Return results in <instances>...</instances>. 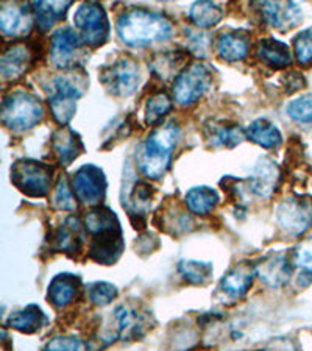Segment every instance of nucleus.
<instances>
[{"instance_id": "41", "label": "nucleus", "mask_w": 312, "mask_h": 351, "mask_svg": "<svg viewBox=\"0 0 312 351\" xmlns=\"http://www.w3.org/2000/svg\"><path fill=\"white\" fill-rule=\"evenodd\" d=\"M208 36L203 35L202 32H191V39H189V47L194 50V53L205 56L209 41L206 39Z\"/></svg>"}, {"instance_id": "33", "label": "nucleus", "mask_w": 312, "mask_h": 351, "mask_svg": "<svg viewBox=\"0 0 312 351\" xmlns=\"http://www.w3.org/2000/svg\"><path fill=\"white\" fill-rule=\"evenodd\" d=\"M178 271L186 281L192 285H206L213 276V265L200 261H181Z\"/></svg>"}, {"instance_id": "1", "label": "nucleus", "mask_w": 312, "mask_h": 351, "mask_svg": "<svg viewBox=\"0 0 312 351\" xmlns=\"http://www.w3.org/2000/svg\"><path fill=\"white\" fill-rule=\"evenodd\" d=\"M117 33L130 47H147L172 36L173 25L166 16L136 8L119 18Z\"/></svg>"}, {"instance_id": "38", "label": "nucleus", "mask_w": 312, "mask_h": 351, "mask_svg": "<svg viewBox=\"0 0 312 351\" xmlns=\"http://www.w3.org/2000/svg\"><path fill=\"white\" fill-rule=\"evenodd\" d=\"M293 50L298 63L308 66L312 63V28L300 32L293 39Z\"/></svg>"}, {"instance_id": "17", "label": "nucleus", "mask_w": 312, "mask_h": 351, "mask_svg": "<svg viewBox=\"0 0 312 351\" xmlns=\"http://www.w3.org/2000/svg\"><path fill=\"white\" fill-rule=\"evenodd\" d=\"M256 276V267L248 263H241L232 267L228 274L224 276L220 287L222 291L232 298H241L248 292L253 285V278Z\"/></svg>"}, {"instance_id": "34", "label": "nucleus", "mask_w": 312, "mask_h": 351, "mask_svg": "<svg viewBox=\"0 0 312 351\" xmlns=\"http://www.w3.org/2000/svg\"><path fill=\"white\" fill-rule=\"evenodd\" d=\"M172 110V100L166 93H158L152 95L145 106V122L149 125H156Z\"/></svg>"}, {"instance_id": "11", "label": "nucleus", "mask_w": 312, "mask_h": 351, "mask_svg": "<svg viewBox=\"0 0 312 351\" xmlns=\"http://www.w3.org/2000/svg\"><path fill=\"white\" fill-rule=\"evenodd\" d=\"M115 322L117 337L122 341H134L143 336L147 328L150 326L149 317L130 304H121L116 308Z\"/></svg>"}, {"instance_id": "9", "label": "nucleus", "mask_w": 312, "mask_h": 351, "mask_svg": "<svg viewBox=\"0 0 312 351\" xmlns=\"http://www.w3.org/2000/svg\"><path fill=\"white\" fill-rule=\"evenodd\" d=\"M83 95V89L72 80L71 75L56 77L52 83V90L49 95L52 116L60 125L69 123L75 114L77 100Z\"/></svg>"}, {"instance_id": "18", "label": "nucleus", "mask_w": 312, "mask_h": 351, "mask_svg": "<svg viewBox=\"0 0 312 351\" xmlns=\"http://www.w3.org/2000/svg\"><path fill=\"white\" fill-rule=\"evenodd\" d=\"M32 63V52L25 44H14L0 58V73L5 80L21 77Z\"/></svg>"}, {"instance_id": "35", "label": "nucleus", "mask_w": 312, "mask_h": 351, "mask_svg": "<svg viewBox=\"0 0 312 351\" xmlns=\"http://www.w3.org/2000/svg\"><path fill=\"white\" fill-rule=\"evenodd\" d=\"M291 261L293 267L300 269V276H311L312 278V237L295 248Z\"/></svg>"}, {"instance_id": "2", "label": "nucleus", "mask_w": 312, "mask_h": 351, "mask_svg": "<svg viewBox=\"0 0 312 351\" xmlns=\"http://www.w3.org/2000/svg\"><path fill=\"white\" fill-rule=\"evenodd\" d=\"M178 141V128L169 123L156 128L144 141L138 154V166L144 177L160 180L170 167L172 154Z\"/></svg>"}, {"instance_id": "14", "label": "nucleus", "mask_w": 312, "mask_h": 351, "mask_svg": "<svg viewBox=\"0 0 312 351\" xmlns=\"http://www.w3.org/2000/svg\"><path fill=\"white\" fill-rule=\"evenodd\" d=\"M123 250L121 228L105 231L93 236L89 245V256L99 264H115Z\"/></svg>"}, {"instance_id": "30", "label": "nucleus", "mask_w": 312, "mask_h": 351, "mask_svg": "<svg viewBox=\"0 0 312 351\" xmlns=\"http://www.w3.org/2000/svg\"><path fill=\"white\" fill-rule=\"evenodd\" d=\"M245 132L239 125H228V123H220V125L211 127L209 139L215 147H225V149H235L245 139Z\"/></svg>"}, {"instance_id": "36", "label": "nucleus", "mask_w": 312, "mask_h": 351, "mask_svg": "<svg viewBox=\"0 0 312 351\" xmlns=\"http://www.w3.org/2000/svg\"><path fill=\"white\" fill-rule=\"evenodd\" d=\"M75 192H73L72 186L69 184L64 177H61L56 183L55 195H53V205L55 208L62 209V211H72V209L77 208L75 202Z\"/></svg>"}, {"instance_id": "13", "label": "nucleus", "mask_w": 312, "mask_h": 351, "mask_svg": "<svg viewBox=\"0 0 312 351\" xmlns=\"http://www.w3.org/2000/svg\"><path fill=\"white\" fill-rule=\"evenodd\" d=\"M83 39L73 28L64 27L56 30L52 36V61L58 67H69L73 64L77 52H80Z\"/></svg>"}, {"instance_id": "19", "label": "nucleus", "mask_w": 312, "mask_h": 351, "mask_svg": "<svg viewBox=\"0 0 312 351\" xmlns=\"http://www.w3.org/2000/svg\"><path fill=\"white\" fill-rule=\"evenodd\" d=\"M250 39L245 32L242 30H230L219 36L217 41V53L222 60L228 63H236L248 55Z\"/></svg>"}, {"instance_id": "6", "label": "nucleus", "mask_w": 312, "mask_h": 351, "mask_svg": "<svg viewBox=\"0 0 312 351\" xmlns=\"http://www.w3.org/2000/svg\"><path fill=\"white\" fill-rule=\"evenodd\" d=\"M75 27L80 32L84 44L99 47L104 44L110 33V22L104 7L97 2L82 3L73 16Z\"/></svg>"}, {"instance_id": "3", "label": "nucleus", "mask_w": 312, "mask_h": 351, "mask_svg": "<svg viewBox=\"0 0 312 351\" xmlns=\"http://www.w3.org/2000/svg\"><path fill=\"white\" fill-rule=\"evenodd\" d=\"M44 110L35 94L27 90H13L2 101V122L11 130L24 132L41 122Z\"/></svg>"}, {"instance_id": "25", "label": "nucleus", "mask_w": 312, "mask_h": 351, "mask_svg": "<svg viewBox=\"0 0 312 351\" xmlns=\"http://www.w3.org/2000/svg\"><path fill=\"white\" fill-rule=\"evenodd\" d=\"M47 324V317L43 313V309L36 304H28L24 309L16 311L10 315L8 325L13 330H18L25 334H33L41 330Z\"/></svg>"}, {"instance_id": "42", "label": "nucleus", "mask_w": 312, "mask_h": 351, "mask_svg": "<svg viewBox=\"0 0 312 351\" xmlns=\"http://www.w3.org/2000/svg\"><path fill=\"white\" fill-rule=\"evenodd\" d=\"M304 78L302 73L298 72H291L289 75H285V86L287 93H295V90L304 88Z\"/></svg>"}, {"instance_id": "37", "label": "nucleus", "mask_w": 312, "mask_h": 351, "mask_svg": "<svg viewBox=\"0 0 312 351\" xmlns=\"http://www.w3.org/2000/svg\"><path fill=\"white\" fill-rule=\"evenodd\" d=\"M287 114L292 117L293 121L302 123H311L312 122V94H304L302 97L292 100L287 105Z\"/></svg>"}, {"instance_id": "5", "label": "nucleus", "mask_w": 312, "mask_h": 351, "mask_svg": "<svg viewBox=\"0 0 312 351\" xmlns=\"http://www.w3.org/2000/svg\"><path fill=\"white\" fill-rule=\"evenodd\" d=\"M213 71L206 64L194 63L189 67H184L180 75L175 78L173 95L180 105L187 106L195 104L203 97V94L211 88Z\"/></svg>"}, {"instance_id": "21", "label": "nucleus", "mask_w": 312, "mask_h": 351, "mask_svg": "<svg viewBox=\"0 0 312 351\" xmlns=\"http://www.w3.org/2000/svg\"><path fill=\"white\" fill-rule=\"evenodd\" d=\"M83 225L78 217H69L53 234V247L58 252L77 253L83 247Z\"/></svg>"}, {"instance_id": "16", "label": "nucleus", "mask_w": 312, "mask_h": 351, "mask_svg": "<svg viewBox=\"0 0 312 351\" xmlns=\"http://www.w3.org/2000/svg\"><path fill=\"white\" fill-rule=\"evenodd\" d=\"M292 267L291 258L286 254H274V256L265 258L263 263L256 265V275L267 286L280 287L285 286L291 278Z\"/></svg>"}, {"instance_id": "8", "label": "nucleus", "mask_w": 312, "mask_h": 351, "mask_svg": "<svg viewBox=\"0 0 312 351\" xmlns=\"http://www.w3.org/2000/svg\"><path fill=\"white\" fill-rule=\"evenodd\" d=\"M100 80L108 93L128 97L139 86V69L128 56L117 58L115 63L105 66L100 72Z\"/></svg>"}, {"instance_id": "15", "label": "nucleus", "mask_w": 312, "mask_h": 351, "mask_svg": "<svg viewBox=\"0 0 312 351\" xmlns=\"http://www.w3.org/2000/svg\"><path fill=\"white\" fill-rule=\"evenodd\" d=\"M261 11L265 22L278 30H291L302 21V10L293 2H265Z\"/></svg>"}, {"instance_id": "7", "label": "nucleus", "mask_w": 312, "mask_h": 351, "mask_svg": "<svg viewBox=\"0 0 312 351\" xmlns=\"http://www.w3.org/2000/svg\"><path fill=\"white\" fill-rule=\"evenodd\" d=\"M276 220L287 234L303 236L312 226V197H289L276 209Z\"/></svg>"}, {"instance_id": "27", "label": "nucleus", "mask_w": 312, "mask_h": 351, "mask_svg": "<svg viewBox=\"0 0 312 351\" xmlns=\"http://www.w3.org/2000/svg\"><path fill=\"white\" fill-rule=\"evenodd\" d=\"M72 2H33V13L38 27L43 32L49 30L56 22L64 18V13L71 8Z\"/></svg>"}, {"instance_id": "23", "label": "nucleus", "mask_w": 312, "mask_h": 351, "mask_svg": "<svg viewBox=\"0 0 312 351\" xmlns=\"http://www.w3.org/2000/svg\"><path fill=\"white\" fill-rule=\"evenodd\" d=\"M280 180V171L270 160H263L250 178V192L258 197H269L276 188Z\"/></svg>"}, {"instance_id": "39", "label": "nucleus", "mask_w": 312, "mask_h": 351, "mask_svg": "<svg viewBox=\"0 0 312 351\" xmlns=\"http://www.w3.org/2000/svg\"><path fill=\"white\" fill-rule=\"evenodd\" d=\"M117 297L116 286L110 282H94L89 286V300L95 306H106Z\"/></svg>"}, {"instance_id": "26", "label": "nucleus", "mask_w": 312, "mask_h": 351, "mask_svg": "<svg viewBox=\"0 0 312 351\" xmlns=\"http://www.w3.org/2000/svg\"><path fill=\"white\" fill-rule=\"evenodd\" d=\"M245 134L250 141L258 144L264 149H276L283 143V136L275 123H272L267 119H258L245 130Z\"/></svg>"}, {"instance_id": "22", "label": "nucleus", "mask_w": 312, "mask_h": 351, "mask_svg": "<svg viewBox=\"0 0 312 351\" xmlns=\"http://www.w3.org/2000/svg\"><path fill=\"white\" fill-rule=\"evenodd\" d=\"M82 289V280L75 275H56L49 286V298L56 308H64L73 302Z\"/></svg>"}, {"instance_id": "10", "label": "nucleus", "mask_w": 312, "mask_h": 351, "mask_svg": "<svg viewBox=\"0 0 312 351\" xmlns=\"http://www.w3.org/2000/svg\"><path fill=\"white\" fill-rule=\"evenodd\" d=\"M72 189L80 202L86 205H99L106 194V178L104 171L93 164L80 167L73 175Z\"/></svg>"}, {"instance_id": "29", "label": "nucleus", "mask_w": 312, "mask_h": 351, "mask_svg": "<svg viewBox=\"0 0 312 351\" xmlns=\"http://www.w3.org/2000/svg\"><path fill=\"white\" fill-rule=\"evenodd\" d=\"M224 18V10L213 2H197L189 10V19L198 28H209L219 24Z\"/></svg>"}, {"instance_id": "12", "label": "nucleus", "mask_w": 312, "mask_h": 351, "mask_svg": "<svg viewBox=\"0 0 312 351\" xmlns=\"http://www.w3.org/2000/svg\"><path fill=\"white\" fill-rule=\"evenodd\" d=\"M33 7L22 3H3L0 7V27L8 36H21L28 33L33 24Z\"/></svg>"}, {"instance_id": "32", "label": "nucleus", "mask_w": 312, "mask_h": 351, "mask_svg": "<svg viewBox=\"0 0 312 351\" xmlns=\"http://www.w3.org/2000/svg\"><path fill=\"white\" fill-rule=\"evenodd\" d=\"M152 186L144 183V181H138L134 186V189L130 194V198L127 202V208L130 214L138 217H144L147 209L150 206V200H152Z\"/></svg>"}, {"instance_id": "20", "label": "nucleus", "mask_w": 312, "mask_h": 351, "mask_svg": "<svg viewBox=\"0 0 312 351\" xmlns=\"http://www.w3.org/2000/svg\"><path fill=\"white\" fill-rule=\"evenodd\" d=\"M52 147L61 166H69L83 152L80 136L67 127H62L53 134Z\"/></svg>"}, {"instance_id": "31", "label": "nucleus", "mask_w": 312, "mask_h": 351, "mask_svg": "<svg viewBox=\"0 0 312 351\" xmlns=\"http://www.w3.org/2000/svg\"><path fill=\"white\" fill-rule=\"evenodd\" d=\"M184 56H181L178 52H166L158 55L155 60L152 61V69L156 73L158 77L164 78V80H169V78H173V75H180L178 67L183 66Z\"/></svg>"}, {"instance_id": "28", "label": "nucleus", "mask_w": 312, "mask_h": 351, "mask_svg": "<svg viewBox=\"0 0 312 351\" xmlns=\"http://www.w3.org/2000/svg\"><path fill=\"white\" fill-rule=\"evenodd\" d=\"M219 194L217 191L208 186H200V188L191 189L186 194V205L191 209V213L198 214V216H206L217 206Z\"/></svg>"}, {"instance_id": "24", "label": "nucleus", "mask_w": 312, "mask_h": 351, "mask_svg": "<svg viewBox=\"0 0 312 351\" xmlns=\"http://www.w3.org/2000/svg\"><path fill=\"white\" fill-rule=\"evenodd\" d=\"M258 56L264 64L274 69H285L292 61L289 45L274 38L261 39L258 44Z\"/></svg>"}, {"instance_id": "40", "label": "nucleus", "mask_w": 312, "mask_h": 351, "mask_svg": "<svg viewBox=\"0 0 312 351\" xmlns=\"http://www.w3.org/2000/svg\"><path fill=\"white\" fill-rule=\"evenodd\" d=\"M44 351H86L84 343L77 337L71 336H60L53 337L44 347Z\"/></svg>"}, {"instance_id": "4", "label": "nucleus", "mask_w": 312, "mask_h": 351, "mask_svg": "<svg viewBox=\"0 0 312 351\" xmlns=\"http://www.w3.org/2000/svg\"><path fill=\"white\" fill-rule=\"evenodd\" d=\"M11 181L30 197H45L53 181V169L35 160H19L11 167Z\"/></svg>"}]
</instances>
